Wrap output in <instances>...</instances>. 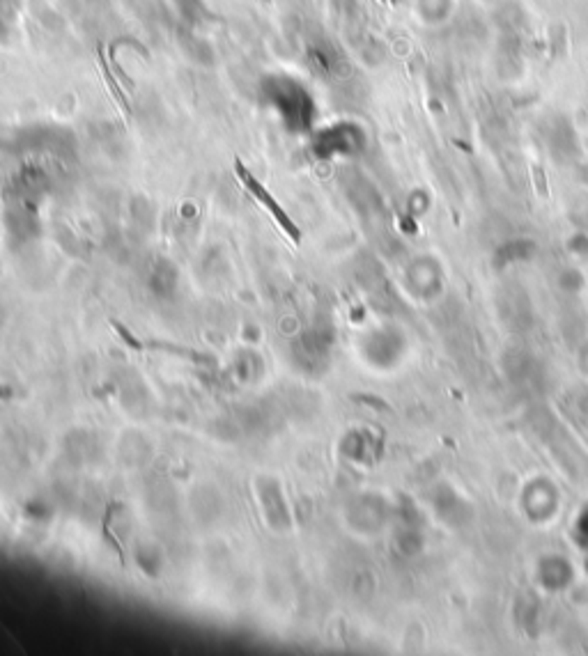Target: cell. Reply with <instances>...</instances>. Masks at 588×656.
Listing matches in <instances>:
<instances>
[]
</instances>
